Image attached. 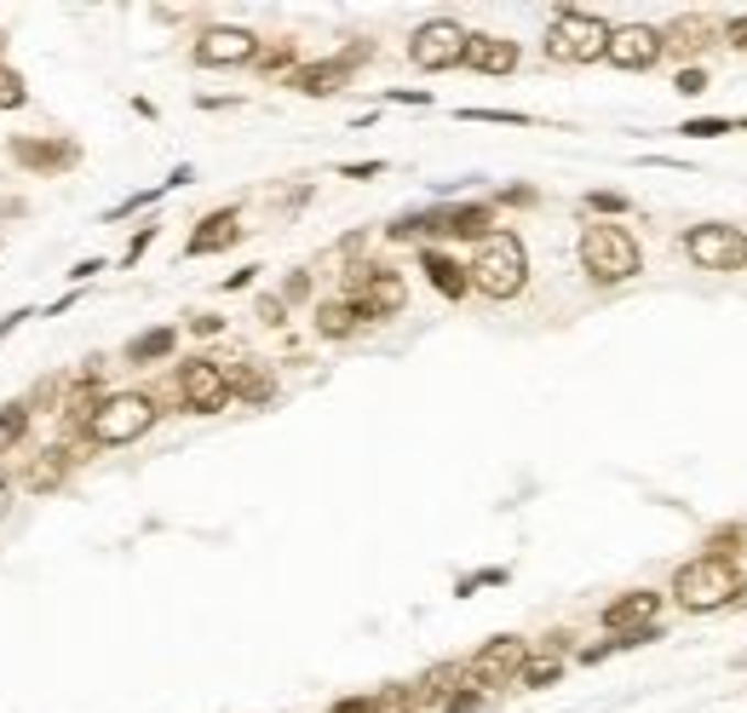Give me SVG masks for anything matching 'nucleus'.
I'll return each mask as SVG.
<instances>
[{
	"label": "nucleus",
	"instance_id": "obj_1",
	"mask_svg": "<svg viewBox=\"0 0 747 713\" xmlns=\"http://www.w3.org/2000/svg\"><path fill=\"white\" fill-rule=\"evenodd\" d=\"M747 593V581L736 564H725V558H690V564L673 570V604L684 610V616H713V610H725Z\"/></svg>",
	"mask_w": 747,
	"mask_h": 713
},
{
	"label": "nucleus",
	"instance_id": "obj_2",
	"mask_svg": "<svg viewBox=\"0 0 747 713\" xmlns=\"http://www.w3.org/2000/svg\"><path fill=\"white\" fill-rule=\"evenodd\" d=\"M466 276H472V288L483 299H518L524 283H529V248H524V237L518 231L483 237L477 253H472V265H466Z\"/></svg>",
	"mask_w": 747,
	"mask_h": 713
},
{
	"label": "nucleus",
	"instance_id": "obj_3",
	"mask_svg": "<svg viewBox=\"0 0 747 713\" xmlns=\"http://www.w3.org/2000/svg\"><path fill=\"white\" fill-rule=\"evenodd\" d=\"M156 420H162V403L150 392H105L87 415V438L98 449H127L144 431H156Z\"/></svg>",
	"mask_w": 747,
	"mask_h": 713
},
{
	"label": "nucleus",
	"instance_id": "obj_4",
	"mask_svg": "<svg viewBox=\"0 0 747 713\" xmlns=\"http://www.w3.org/2000/svg\"><path fill=\"white\" fill-rule=\"evenodd\" d=\"M581 271L598 288L633 283V276L644 271V248H638V237L627 231V224L598 219V224H586V231H581Z\"/></svg>",
	"mask_w": 747,
	"mask_h": 713
},
{
	"label": "nucleus",
	"instance_id": "obj_5",
	"mask_svg": "<svg viewBox=\"0 0 747 713\" xmlns=\"http://www.w3.org/2000/svg\"><path fill=\"white\" fill-rule=\"evenodd\" d=\"M547 58L552 64H598L604 58V46H609V23L598 12H575V7H563L552 23H547Z\"/></svg>",
	"mask_w": 747,
	"mask_h": 713
},
{
	"label": "nucleus",
	"instance_id": "obj_6",
	"mask_svg": "<svg viewBox=\"0 0 747 713\" xmlns=\"http://www.w3.org/2000/svg\"><path fill=\"white\" fill-rule=\"evenodd\" d=\"M340 299H351L363 322H385V317H397L408 305V283H403V271H392V265H351V288Z\"/></svg>",
	"mask_w": 747,
	"mask_h": 713
},
{
	"label": "nucleus",
	"instance_id": "obj_7",
	"mask_svg": "<svg viewBox=\"0 0 747 713\" xmlns=\"http://www.w3.org/2000/svg\"><path fill=\"white\" fill-rule=\"evenodd\" d=\"M684 260L695 271H718V276H730V271H747V231L741 224H690L684 231Z\"/></svg>",
	"mask_w": 747,
	"mask_h": 713
},
{
	"label": "nucleus",
	"instance_id": "obj_8",
	"mask_svg": "<svg viewBox=\"0 0 747 713\" xmlns=\"http://www.w3.org/2000/svg\"><path fill=\"white\" fill-rule=\"evenodd\" d=\"M7 156L35 178H58L69 167H81V144H75L69 133H12Z\"/></svg>",
	"mask_w": 747,
	"mask_h": 713
},
{
	"label": "nucleus",
	"instance_id": "obj_9",
	"mask_svg": "<svg viewBox=\"0 0 747 713\" xmlns=\"http://www.w3.org/2000/svg\"><path fill=\"white\" fill-rule=\"evenodd\" d=\"M466 41H472V30H460L454 18H431V23H420L415 35H408V64L415 69H454V64H466Z\"/></svg>",
	"mask_w": 747,
	"mask_h": 713
},
{
	"label": "nucleus",
	"instance_id": "obj_10",
	"mask_svg": "<svg viewBox=\"0 0 747 713\" xmlns=\"http://www.w3.org/2000/svg\"><path fill=\"white\" fill-rule=\"evenodd\" d=\"M260 35L253 30H242V23H208V30L196 35V46H190V58L201 64V69H242V64H253L260 58Z\"/></svg>",
	"mask_w": 747,
	"mask_h": 713
},
{
	"label": "nucleus",
	"instance_id": "obj_11",
	"mask_svg": "<svg viewBox=\"0 0 747 713\" xmlns=\"http://www.w3.org/2000/svg\"><path fill=\"white\" fill-rule=\"evenodd\" d=\"M524 661H529V639H518V633H501V639H488L472 661H460V668H466L472 691H488V684H512V679H518Z\"/></svg>",
	"mask_w": 747,
	"mask_h": 713
},
{
	"label": "nucleus",
	"instance_id": "obj_12",
	"mask_svg": "<svg viewBox=\"0 0 747 713\" xmlns=\"http://www.w3.org/2000/svg\"><path fill=\"white\" fill-rule=\"evenodd\" d=\"M178 397H185L190 415H219L230 403L224 363H213V356H185V363H178Z\"/></svg>",
	"mask_w": 747,
	"mask_h": 713
},
{
	"label": "nucleus",
	"instance_id": "obj_13",
	"mask_svg": "<svg viewBox=\"0 0 747 713\" xmlns=\"http://www.w3.org/2000/svg\"><path fill=\"white\" fill-rule=\"evenodd\" d=\"M667 58L661 46V30H650V23H622V30H609V46H604V64L615 69H656Z\"/></svg>",
	"mask_w": 747,
	"mask_h": 713
},
{
	"label": "nucleus",
	"instance_id": "obj_14",
	"mask_svg": "<svg viewBox=\"0 0 747 713\" xmlns=\"http://www.w3.org/2000/svg\"><path fill=\"white\" fill-rule=\"evenodd\" d=\"M69 461H75V449L69 443H46V449H35L30 461H23V495H53V490H64L69 483Z\"/></svg>",
	"mask_w": 747,
	"mask_h": 713
},
{
	"label": "nucleus",
	"instance_id": "obj_15",
	"mask_svg": "<svg viewBox=\"0 0 747 713\" xmlns=\"http://www.w3.org/2000/svg\"><path fill=\"white\" fill-rule=\"evenodd\" d=\"M483 242L495 237V208L488 201H454V208H437V242Z\"/></svg>",
	"mask_w": 747,
	"mask_h": 713
},
{
	"label": "nucleus",
	"instance_id": "obj_16",
	"mask_svg": "<svg viewBox=\"0 0 747 713\" xmlns=\"http://www.w3.org/2000/svg\"><path fill=\"white\" fill-rule=\"evenodd\" d=\"M656 616H661V593H650V588L622 593V599L604 604V627H609V633H650Z\"/></svg>",
	"mask_w": 747,
	"mask_h": 713
},
{
	"label": "nucleus",
	"instance_id": "obj_17",
	"mask_svg": "<svg viewBox=\"0 0 747 713\" xmlns=\"http://www.w3.org/2000/svg\"><path fill=\"white\" fill-rule=\"evenodd\" d=\"M237 242H242V213L237 208H219L208 219H196L185 253H190V260H201V253H224V248H237Z\"/></svg>",
	"mask_w": 747,
	"mask_h": 713
},
{
	"label": "nucleus",
	"instance_id": "obj_18",
	"mask_svg": "<svg viewBox=\"0 0 747 713\" xmlns=\"http://www.w3.org/2000/svg\"><path fill=\"white\" fill-rule=\"evenodd\" d=\"M288 87L305 98H333L340 87H351V64L345 58H317V64H294Z\"/></svg>",
	"mask_w": 747,
	"mask_h": 713
},
{
	"label": "nucleus",
	"instance_id": "obj_19",
	"mask_svg": "<svg viewBox=\"0 0 747 713\" xmlns=\"http://www.w3.org/2000/svg\"><path fill=\"white\" fill-rule=\"evenodd\" d=\"M524 64V53H518V41H506V35H472L466 41V69H477V75H512Z\"/></svg>",
	"mask_w": 747,
	"mask_h": 713
},
{
	"label": "nucleus",
	"instance_id": "obj_20",
	"mask_svg": "<svg viewBox=\"0 0 747 713\" xmlns=\"http://www.w3.org/2000/svg\"><path fill=\"white\" fill-rule=\"evenodd\" d=\"M420 271H426V283L443 294V299H466L472 294L466 265H460L454 253H443V248H420Z\"/></svg>",
	"mask_w": 747,
	"mask_h": 713
},
{
	"label": "nucleus",
	"instance_id": "obj_21",
	"mask_svg": "<svg viewBox=\"0 0 747 713\" xmlns=\"http://www.w3.org/2000/svg\"><path fill=\"white\" fill-rule=\"evenodd\" d=\"M190 178H196V167H190V162H178V167H173V173L162 178L156 190H133V196H127V201H116V208L105 213V224H121V219H133V213H144V208H156V201H162L167 190H185Z\"/></svg>",
	"mask_w": 747,
	"mask_h": 713
},
{
	"label": "nucleus",
	"instance_id": "obj_22",
	"mask_svg": "<svg viewBox=\"0 0 747 713\" xmlns=\"http://www.w3.org/2000/svg\"><path fill=\"white\" fill-rule=\"evenodd\" d=\"M224 380H230V397H242V403H271L276 397V380H271V369L265 363H230L224 369Z\"/></svg>",
	"mask_w": 747,
	"mask_h": 713
},
{
	"label": "nucleus",
	"instance_id": "obj_23",
	"mask_svg": "<svg viewBox=\"0 0 747 713\" xmlns=\"http://www.w3.org/2000/svg\"><path fill=\"white\" fill-rule=\"evenodd\" d=\"M563 633H552V645L547 650H529V661L518 668V679L512 684H529V691H547V684H558V673H563Z\"/></svg>",
	"mask_w": 747,
	"mask_h": 713
},
{
	"label": "nucleus",
	"instance_id": "obj_24",
	"mask_svg": "<svg viewBox=\"0 0 747 713\" xmlns=\"http://www.w3.org/2000/svg\"><path fill=\"white\" fill-rule=\"evenodd\" d=\"M173 345H178V328H144L139 340H127V351H121V363H133V369H150V363H167V356H173Z\"/></svg>",
	"mask_w": 747,
	"mask_h": 713
},
{
	"label": "nucleus",
	"instance_id": "obj_25",
	"mask_svg": "<svg viewBox=\"0 0 747 713\" xmlns=\"http://www.w3.org/2000/svg\"><path fill=\"white\" fill-rule=\"evenodd\" d=\"M356 328H363V317H356L351 299H322L317 305V334L322 340H351Z\"/></svg>",
	"mask_w": 747,
	"mask_h": 713
},
{
	"label": "nucleus",
	"instance_id": "obj_26",
	"mask_svg": "<svg viewBox=\"0 0 747 713\" xmlns=\"http://www.w3.org/2000/svg\"><path fill=\"white\" fill-rule=\"evenodd\" d=\"M30 420H35V403H30V397L0 403V454L23 449V438H30Z\"/></svg>",
	"mask_w": 747,
	"mask_h": 713
},
{
	"label": "nucleus",
	"instance_id": "obj_27",
	"mask_svg": "<svg viewBox=\"0 0 747 713\" xmlns=\"http://www.w3.org/2000/svg\"><path fill=\"white\" fill-rule=\"evenodd\" d=\"M707 23L702 18H679L673 23V30H661V46H667V53H684V58H695V53H702V46H707Z\"/></svg>",
	"mask_w": 747,
	"mask_h": 713
},
{
	"label": "nucleus",
	"instance_id": "obj_28",
	"mask_svg": "<svg viewBox=\"0 0 747 713\" xmlns=\"http://www.w3.org/2000/svg\"><path fill=\"white\" fill-rule=\"evenodd\" d=\"M747 552V524H718L707 535V558H725V564H736V558Z\"/></svg>",
	"mask_w": 747,
	"mask_h": 713
},
{
	"label": "nucleus",
	"instance_id": "obj_29",
	"mask_svg": "<svg viewBox=\"0 0 747 713\" xmlns=\"http://www.w3.org/2000/svg\"><path fill=\"white\" fill-rule=\"evenodd\" d=\"M684 139H725V133H747V116H702L679 127Z\"/></svg>",
	"mask_w": 747,
	"mask_h": 713
},
{
	"label": "nucleus",
	"instance_id": "obj_30",
	"mask_svg": "<svg viewBox=\"0 0 747 713\" xmlns=\"http://www.w3.org/2000/svg\"><path fill=\"white\" fill-rule=\"evenodd\" d=\"M23 105H30V81H23V69L0 64V116H12V110H23Z\"/></svg>",
	"mask_w": 747,
	"mask_h": 713
},
{
	"label": "nucleus",
	"instance_id": "obj_31",
	"mask_svg": "<svg viewBox=\"0 0 747 713\" xmlns=\"http://www.w3.org/2000/svg\"><path fill=\"white\" fill-rule=\"evenodd\" d=\"M253 64H260L265 75H276V69L294 75V46H288V41H282V46H260V58H253Z\"/></svg>",
	"mask_w": 747,
	"mask_h": 713
},
{
	"label": "nucleus",
	"instance_id": "obj_32",
	"mask_svg": "<svg viewBox=\"0 0 747 713\" xmlns=\"http://www.w3.org/2000/svg\"><path fill=\"white\" fill-rule=\"evenodd\" d=\"M156 231H162V224H139V231H133V242H127V253H121V265H127V271H133V265L144 260V248L156 242Z\"/></svg>",
	"mask_w": 747,
	"mask_h": 713
},
{
	"label": "nucleus",
	"instance_id": "obj_33",
	"mask_svg": "<svg viewBox=\"0 0 747 713\" xmlns=\"http://www.w3.org/2000/svg\"><path fill=\"white\" fill-rule=\"evenodd\" d=\"M586 208H592V213H627L633 201H627L622 190H592V196H586Z\"/></svg>",
	"mask_w": 747,
	"mask_h": 713
},
{
	"label": "nucleus",
	"instance_id": "obj_34",
	"mask_svg": "<svg viewBox=\"0 0 747 713\" xmlns=\"http://www.w3.org/2000/svg\"><path fill=\"white\" fill-rule=\"evenodd\" d=\"M483 707V691H472V684H460L454 696H443V713H477Z\"/></svg>",
	"mask_w": 747,
	"mask_h": 713
},
{
	"label": "nucleus",
	"instance_id": "obj_35",
	"mask_svg": "<svg viewBox=\"0 0 747 713\" xmlns=\"http://www.w3.org/2000/svg\"><path fill=\"white\" fill-rule=\"evenodd\" d=\"M501 581H506V570H477V575H466V581H460L454 593H460V599H472L477 588H501Z\"/></svg>",
	"mask_w": 747,
	"mask_h": 713
},
{
	"label": "nucleus",
	"instance_id": "obj_36",
	"mask_svg": "<svg viewBox=\"0 0 747 713\" xmlns=\"http://www.w3.org/2000/svg\"><path fill=\"white\" fill-rule=\"evenodd\" d=\"M466 121H506V127H529V116L524 110H460Z\"/></svg>",
	"mask_w": 747,
	"mask_h": 713
},
{
	"label": "nucleus",
	"instance_id": "obj_37",
	"mask_svg": "<svg viewBox=\"0 0 747 713\" xmlns=\"http://www.w3.org/2000/svg\"><path fill=\"white\" fill-rule=\"evenodd\" d=\"M288 299H311V276L305 271H288V283H282V305Z\"/></svg>",
	"mask_w": 747,
	"mask_h": 713
},
{
	"label": "nucleus",
	"instance_id": "obj_38",
	"mask_svg": "<svg viewBox=\"0 0 747 713\" xmlns=\"http://www.w3.org/2000/svg\"><path fill=\"white\" fill-rule=\"evenodd\" d=\"M98 271H105V260H98V253H92V260H81V265H69L64 276H69V283H75V288H87V283H92V276H98Z\"/></svg>",
	"mask_w": 747,
	"mask_h": 713
},
{
	"label": "nucleus",
	"instance_id": "obj_39",
	"mask_svg": "<svg viewBox=\"0 0 747 713\" xmlns=\"http://www.w3.org/2000/svg\"><path fill=\"white\" fill-rule=\"evenodd\" d=\"M679 92H684V98L707 92V69H695V64H690V69H679Z\"/></svg>",
	"mask_w": 747,
	"mask_h": 713
},
{
	"label": "nucleus",
	"instance_id": "obj_40",
	"mask_svg": "<svg viewBox=\"0 0 747 713\" xmlns=\"http://www.w3.org/2000/svg\"><path fill=\"white\" fill-rule=\"evenodd\" d=\"M328 713H380V696H345V702H333Z\"/></svg>",
	"mask_w": 747,
	"mask_h": 713
},
{
	"label": "nucleus",
	"instance_id": "obj_41",
	"mask_svg": "<svg viewBox=\"0 0 747 713\" xmlns=\"http://www.w3.org/2000/svg\"><path fill=\"white\" fill-rule=\"evenodd\" d=\"M260 317H265L271 328H282V322H288V305H282L276 294H265V299H260Z\"/></svg>",
	"mask_w": 747,
	"mask_h": 713
},
{
	"label": "nucleus",
	"instance_id": "obj_42",
	"mask_svg": "<svg viewBox=\"0 0 747 713\" xmlns=\"http://www.w3.org/2000/svg\"><path fill=\"white\" fill-rule=\"evenodd\" d=\"M725 46H730V53H747V12H741V18H730V30H725Z\"/></svg>",
	"mask_w": 747,
	"mask_h": 713
},
{
	"label": "nucleus",
	"instance_id": "obj_43",
	"mask_svg": "<svg viewBox=\"0 0 747 713\" xmlns=\"http://www.w3.org/2000/svg\"><path fill=\"white\" fill-rule=\"evenodd\" d=\"M219 328H224V317H213V311L190 317V334H201V340H208V334H219Z\"/></svg>",
	"mask_w": 747,
	"mask_h": 713
},
{
	"label": "nucleus",
	"instance_id": "obj_44",
	"mask_svg": "<svg viewBox=\"0 0 747 713\" xmlns=\"http://www.w3.org/2000/svg\"><path fill=\"white\" fill-rule=\"evenodd\" d=\"M12 501H18V483H12V472H7V467H0V518L12 513Z\"/></svg>",
	"mask_w": 747,
	"mask_h": 713
},
{
	"label": "nucleus",
	"instance_id": "obj_45",
	"mask_svg": "<svg viewBox=\"0 0 747 713\" xmlns=\"http://www.w3.org/2000/svg\"><path fill=\"white\" fill-rule=\"evenodd\" d=\"M374 173H385V162H345L340 167V178H374Z\"/></svg>",
	"mask_w": 747,
	"mask_h": 713
},
{
	"label": "nucleus",
	"instance_id": "obj_46",
	"mask_svg": "<svg viewBox=\"0 0 747 713\" xmlns=\"http://www.w3.org/2000/svg\"><path fill=\"white\" fill-rule=\"evenodd\" d=\"M30 317H35V311H30V305H18V311H7V317H0V340H7V334H12V328H18V322H30Z\"/></svg>",
	"mask_w": 747,
	"mask_h": 713
},
{
	"label": "nucleus",
	"instance_id": "obj_47",
	"mask_svg": "<svg viewBox=\"0 0 747 713\" xmlns=\"http://www.w3.org/2000/svg\"><path fill=\"white\" fill-rule=\"evenodd\" d=\"M501 201H512V208H529V201H535V190H524V185H518V190H506Z\"/></svg>",
	"mask_w": 747,
	"mask_h": 713
},
{
	"label": "nucleus",
	"instance_id": "obj_48",
	"mask_svg": "<svg viewBox=\"0 0 747 713\" xmlns=\"http://www.w3.org/2000/svg\"><path fill=\"white\" fill-rule=\"evenodd\" d=\"M0 64H7V30H0Z\"/></svg>",
	"mask_w": 747,
	"mask_h": 713
}]
</instances>
